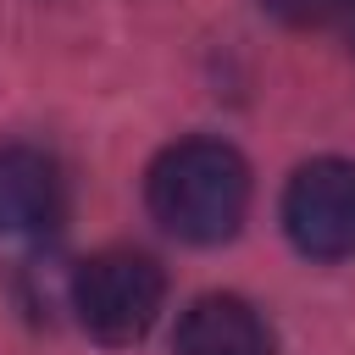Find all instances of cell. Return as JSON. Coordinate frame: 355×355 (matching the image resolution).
<instances>
[{
  "label": "cell",
  "instance_id": "7",
  "mask_svg": "<svg viewBox=\"0 0 355 355\" xmlns=\"http://www.w3.org/2000/svg\"><path fill=\"white\" fill-rule=\"evenodd\" d=\"M344 39H349V50H355V0H344Z\"/></svg>",
  "mask_w": 355,
  "mask_h": 355
},
{
  "label": "cell",
  "instance_id": "5",
  "mask_svg": "<svg viewBox=\"0 0 355 355\" xmlns=\"http://www.w3.org/2000/svg\"><path fill=\"white\" fill-rule=\"evenodd\" d=\"M172 355H277L266 316L239 294H200L178 316Z\"/></svg>",
  "mask_w": 355,
  "mask_h": 355
},
{
  "label": "cell",
  "instance_id": "3",
  "mask_svg": "<svg viewBox=\"0 0 355 355\" xmlns=\"http://www.w3.org/2000/svg\"><path fill=\"white\" fill-rule=\"evenodd\" d=\"M283 233L311 261L355 255V161L316 155L283 189Z\"/></svg>",
  "mask_w": 355,
  "mask_h": 355
},
{
  "label": "cell",
  "instance_id": "1",
  "mask_svg": "<svg viewBox=\"0 0 355 355\" xmlns=\"http://www.w3.org/2000/svg\"><path fill=\"white\" fill-rule=\"evenodd\" d=\"M250 161L227 139H178L166 144L144 172V205L150 216L183 239V244H222L250 216Z\"/></svg>",
  "mask_w": 355,
  "mask_h": 355
},
{
  "label": "cell",
  "instance_id": "2",
  "mask_svg": "<svg viewBox=\"0 0 355 355\" xmlns=\"http://www.w3.org/2000/svg\"><path fill=\"white\" fill-rule=\"evenodd\" d=\"M166 305V272L144 250H100L72 272V311L94 344H139Z\"/></svg>",
  "mask_w": 355,
  "mask_h": 355
},
{
  "label": "cell",
  "instance_id": "6",
  "mask_svg": "<svg viewBox=\"0 0 355 355\" xmlns=\"http://www.w3.org/2000/svg\"><path fill=\"white\" fill-rule=\"evenodd\" d=\"M261 11H272L288 28H316L327 17H344V0H261Z\"/></svg>",
  "mask_w": 355,
  "mask_h": 355
},
{
  "label": "cell",
  "instance_id": "4",
  "mask_svg": "<svg viewBox=\"0 0 355 355\" xmlns=\"http://www.w3.org/2000/svg\"><path fill=\"white\" fill-rule=\"evenodd\" d=\"M67 216V178L50 150L6 139L0 144V239H44Z\"/></svg>",
  "mask_w": 355,
  "mask_h": 355
}]
</instances>
